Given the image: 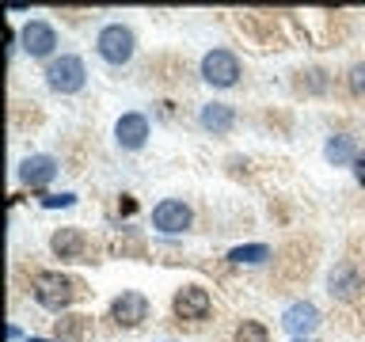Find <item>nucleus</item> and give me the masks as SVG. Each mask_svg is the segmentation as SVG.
Here are the masks:
<instances>
[{
  "label": "nucleus",
  "instance_id": "f257e3e1",
  "mask_svg": "<svg viewBox=\"0 0 365 342\" xmlns=\"http://www.w3.org/2000/svg\"><path fill=\"white\" fill-rule=\"evenodd\" d=\"M34 301L42 308H50V312H65V308L76 301V281L65 278L61 270L34 274Z\"/></svg>",
  "mask_w": 365,
  "mask_h": 342
},
{
  "label": "nucleus",
  "instance_id": "f03ea898",
  "mask_svg": "<svg viewBox=\"0 0 365 342\" xmlns=\"http://www.w3.org/2000/svg\"><path fill=\"white\" fill-rule=\"evenodd\" d=\"M46 84H50V91H57V95H76V91L88 84V68L76 53H61L46 65Z\"/></svg>",
  "mask_w": 365,
  "mask_h": 342
},
{
  "label": "nucleus",
  "instance_id": "7ed1b4c3",
  "mask_svg": "<svg viewBox=\"0 0 365 342\" xmlns=\"http://www.w3.org/2000/svg\"><path fill=\"white\" fill-rule=\"evenodd\" d=\"M96 50L107 65H125L137 50V38H133L130 27H122V23H107L96 38Z\"/></svg>",
  "mask_w": 365,
  "mask_h": 342
},
{
  "label": "nucleus",
  "instance_id": "20e7f679",
  "mask_svg": "<svg viewBox=\"0 0 365 342\" xmlns=\"http://www.w3.org/2000/svg\"><path fill=\"white\" fill-rule=\"evenodd\" d=\"M327 293L335 296V301H342V304H354V301L365 293V274L354 266L350 259L335 262V266H331V274H327Z\"/></svg>",
  "mask_w": 365,
  "mask_h": 342
},
{
  "label": "nucleus",
  "instance_id": "39448f33",
  "mask_svg": "<svg viewBox=\"0 0 365 342\" xmlns=\"http://www.w3.org/2000/svg\"><path fill=\"white\" fill-rule=\"evenodd\" d=\"M202 80L213 88H232L240 80V57L232 50H210L202 57Z\"/></svg>",
  "mask_w": 365,
  "mask_h": 342
},
{
  "label": "nucleus",
  "instance_id": "423d86ee",
  "mask_svg": "<svg viewBox=\"0 0 365 342\" xmlns=\"http://www.w3.org/2000/svg\"><path fill=\"white\" fill-rule=\"evenodd\" d=\"M194 221V213H190V205L187 202H179V198H164L153 209V228L156 232H168V236H179V232H187Z\"/></svg>",
  "mask_w": 365,
  "mask_h": 342
},
{
  "label": "nucleus",
  "instance_id": "0eeeda50",
  "mask_svg": "<svg viewBox=\"0 0 365 342\" xmlns=\"http://www.w3.org/2000/svg\"><path fill=\"white\" fill-rule=\"evenodd\" d=\"M110 319L118 327H137V323H145L148 319V296L145 293H133V289H125L114 296V304H110Z\"/></svg>",
  "mask_w": 365,
  "mask_h": 342
},
{
  "label": "nucleus",
  "instance_id": "6e6552de",
  "mask_svg": "<svg viewBox=\"0 0 365 342\" xmlns=\"http://www.w3.org/2000/svg\"><path fill=\"white\" fill-rule=\"evenodd\" d=\"M19 42H23V50H27L31 57L42 61V57H53V50H57V31L46 19H31L27 27H23Z\"/></svg>",
  "mask_w": 365,
  "mask_h": 342
},
{
  "label": "nucleus",
  "instance_id": "1a4fd4ad",
  "mask_svg": "<svg viewBox=\"0 0 365 342\" xmlns=\"http://www.w3.org/2000/svg\"><path fill=\"white\" fill-rule=\"evenodd\" d=\"M114 141H118V148H125V152H137V148H145L148 141V118L145 114H122L118 122H114Z\"/></svg>",
  "mask_w": 365,
  "mask_h": 342
},
{
  "label": "nucleus",
  "instance_id": "9d476101",
  "mask_svg": "<svg viewBox=\"0 0 365 342\" xmlns=\"http://www.w3.org/2000/svg\"><path fill=\"white\" fill-rule=\"evenodd\" d=\"M50 251L65 262H84L88 259V236L84 228H57L50 236Z\"/></svg>",
  "mask_w": 365,
  "mask_h": 342
},
{
  "label": "nucleus",
  "instance_id": "9b49d317",
  "mask_svg": "<svg viewBox=\"0 0 365 342\" xmlns=\"http://www.w3.org/2000/svg\"><path fill=\"white\" fill-rule=\"evenodd\" d=\"M57 160L53 156H46V152H34V156H27L19 164V182L23 187H31V190H42L46 182H53V175H57Z\"/></svg>",
  "mask_w": 365,
  "mask_h": 342
},
{
  "label": "nucleus",
  "instance_id": "f8f14e48",
  "mask_svg": "<svg viewBox=\"0 0 365 342\" xmlns=\"http://www.w3.org/2000/svg\"><path fill=\"white\" fill-rule=\"evenodd\" d=\"M282 323H285V331H289V335L304 338V335H312V331L319 327V308H316L312 301H297V304H289V308L282 312Z\"/></svg>",
  "mask_w": 365,
  "mask_h": 342
},
{
  "label": "nucleus",
  "instance_id": "ddd939ff",
  "mask_svg": "<svg viewBox=\"0 0 365 342\" xmlns=\"http://www.w3.org/2000/svg\"><path fill=\"white\" fill-rule=\"evenodd\" d=\"M171 308H175L179 319H205L210 316V293H205L202 285H182Z\"/></svg>",
  "mask_w": 365,
  "mask_h": 342
},
{
  "label": "nucleus",
  "instance_id": "4468645a",
  "mask_svg": "<svg viewBox=\"0 0 365 342\" xmlns=\"http://www.w3.org/2000/svg\"><path fill=\"white\" fill-rule=\"evenodd\" d=\"M198 122H202V130H210V133H228L236 125V107H228V103H205Z\"/></svg>",
  "mask_w": 365,
  "mask_h": 342
},
{
  "label": "nucleus",
  "instance_id": "2eb2a0df",
  "mask_svg": "<svg viewBox=\"0 0 365 342\" xmlns=\"http://www.w3.org/2000/svg\"><path fill=\"white\" fill-rule=\"evenodd\" d=\"M361 148H354V137L346 133H331L327 137V145H324V156H327V164H335V167H346L358 160Z\"/></svg>",
  "mask_w": 365,
  "mask_h": 342
},
{
  "label": "nucleus",
  "instance_id": "dca6fc26",
  "mask_svg": "<svg viewBox=\"0 0 365 342\" xmlns=\"http://www.w3.org/2000/svg\"><path fill=\"white\" fill-rule=\"evenodd\" d=\"M228 259L236 262V266H259V262L270 259V247L267 244H247V247H232L228 251Z\"/></svg>",
  "mask_w": 365,
  "mask_h": 342
},
{
  "label": "nucleus",
  "instance_id": "f3484780",
  "mask_svg": "<svg viewBox=\"0 0 365 342\" xmlns=\"http://www.w3.org/2000/svg\"><path fill=\"white\" fill-rule=\"evenodd\" d=\"M232 342H270V331L262 323H255V319H244V323L236 327Z\"/></svg>",
  "mask_w": 365,
  "mask_h": 342
},
{
  "label": "nucleus",
  "instance_id": "a211bd4d",
  "mask_svg": "<svg viewBox=\"0 0 365 342\" xmlns=\"http://www.w3.org/2000/svg\"><path fill=\"white\" fill-rule=\"evenodd\" d=\"M42 205H46V209H68V205H76V194H46V198H42Z\"/></svg>",
  "mask_w": 365,
  "mask_h": 342
},
{
  "label": "nucleus",
  "instance_id": "6ab92c4d",
  "mask_svg": "<svg viewBox=\"0 0 365 342\" xmlns=\"http://www.w3.org/2000/svg\"><path fill=\"white\" fill-rule=\"evenodd\" d=\"M80 319H84V316H65V319H57V335H61V342H65V335H68V338L80 335Z\"/></svg>",
  "mask_w": 365,
  "mask_h": 342
},
{
  "label": "nucleus",
  "instance_id": "aec40b11",
  "mask_svg": "<svg viewBox=\"0 0 365 342\" xmlns=\"http://www.w3.org/2000/svg\"><path fill=\"white\" fill-rule=\"evenodd\" d=\"M350 91H354V95H365V65L350 68Z\"/></svg>",
  "mask_w": 365,
  "mask_h": 342
},
{
  "label": "nucleus",
  "instance_id": "412c9836",
  "mask_svg": "<svg viewBox=\"0 0 365 342\" xmlns=\"http://www.w3.org/2000/svg\"><path fill=\"white\" fill-rule=\"evenodd\" d=\"M354 179H358L361 187H365V148L358 152V160H354Z\"/></svg>",
  "mask_w": 365,
  "mask_h": 342
},
{
  "label": "nucleus",
  "instance_id": "4be33fe9",
  "mask_svg": "<svg viewBox=\"0 0 365 342\" xmlns=\"http://www.w3.org/2000/svg\"><path fill=\"white\" fill-rule=\"evenodd\" d=\"M27 342H53V338H38V335H31Z\"/></svg>",
  "mask_w": 365,
  "mask_h": 342
},
{
  "label": "nucleus",
  "instance_id": "5701e85b",
  "mask_svg": "<svg viewBox=\"0 0 365 342\" xmlns=\"http://www.w3.org/2000/svg\"><path fill=\"white\" fill-rule=\"evenodd\" d=\"M293 342H308V338H293Z\"/></svg>",
  "mask_w": 365,
  "mask_h": 342
}]
</instances>
